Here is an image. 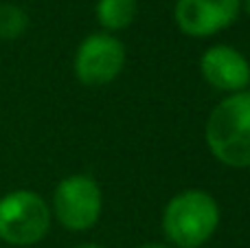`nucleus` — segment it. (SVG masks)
I'll list each match as a JSON object with an SVG mask.
<instances>
[{
    "label": "nucleus",
    "instance_id": "obj_1",
    "mask_svg": "<svg viewBox=\"0 0 250 248\" xmlns=\"http://www.w3.org/2000/svg\"><path fill=\"white\" fill-rule=\"evenodd\" d=\"M207 145L220 163L250 167V92L226 97L207 121Z\"/></svg>",
    "mask_w": 250,
    "mask_h": 248
},
{
    "label": "nucleus",
    "instance_id": "obj_2",
    "mask_svg": "<svg viewBox=\"0 0 250 248\" xmlns=\"http://www.w3.org/2000/svg\"><path fill=\"white\" fill-rule=\"evenodd\" d=\"M220 227V207L211 193L189 189L167 202L163 211V231L180 248H200Z\"/></svg>",
    "mask_w": 250,
    "mask_h": 248
},
{
    "label": "nucleus",
    "instance_id": "obj_3",
    "mask_svg": "<svg viewBox=\"0 0 250 248\" xmlns=\"http://www.w3.org/2000/svg\"><path fill=\"white\" fill-rule=\"evenodd\" d=\"M51 228V209L40 193L16 189L0 198V240L11 246L38 244Z\"/></svg>",
    "mask_w": 250,
    "mask_h": 248
},
{
    "label": "nucleus",
    "instance_id": "obj_4",
    "mask_svg": "<svg viewBox=\"0 0 250 248\" xmlns=\"http://www.w3.org/2000/svg\"><path fill=\"white\" fill-rule=\"evenodd\" d=\"M53 211L68 231H86L101 215V189L92 178L75 174L64 178L53 196Z\"/></svg>",
    "mask_w": 250,
    "mask_h": 248
},
{
    "label": "nucleus",
    "instance_id": "obj_5",
    "mask_svg": "<svg viewBox=\"0 0 250 248\" xmlns=\"http://www.w3.org/2000/svg\"><path fill=\"white\" fill-rule=\"evenodd\" d=\"M125 64V46L110 33H92L75 53V75L86 86H104L119 77Z\"/></svg>",
    "mask_w": 250,
    "mask_h": 248
},
{
    "label": "nucleus",
    "instance_id": "obj_6",
    "mask_svg": "<svg viewBox=\"0 0 250 248\" xmlns=\"http://www.w3.org/2000/svg\"><path fill=\"white\" fill-rule=\"evenodd\" d=\"M242 0H176L178 29L191 38H208L229 29L239 16Z\"/></svg>",
    "mask_w": 250,
    "mask_h": 248
},
{
    "label": "nucleus",
    "instance_id": "obj_7",
    "mask_svg": "<svg viewBox=\"0 0 250 248\" xmlns=\"http://www.w3.org/2000/svg\"><path fill=\"white\" fill-rule=\"evenodd\" d=\"M200 70L213 88L224 92H244L250 83L248 60L229 44H215L200 60Z\"/></svg>",
    "mask_w": 250,
    "mask_h": 248
},
{
    "label": "nucleus",
    "instance_id": "obj_8",
    "mask_svg": "<svg viewBox=\"0 0 250 248\" xmlns=\"http://www.w3.org/2000/svg\"><path fill=\"white\" fill-rule=\"evenodd\" d=\"M138 11L136 0H97V20L105 31H123L134 22Z\"/></svg>",
    "mask_w": 250,
    "mask_h": 248
},
{
    "label": "nucleus",
    "instance_id": "obj_9",
    "mask_svg": "<svg viewBox=\"0 0 250 248\" xmlns=\"http://www.w3.org/2000/svg\"><path fill=\"white\" fill-rule=\"evenodd\" d=\"M29 26V16L22 7L0 2V40H18Z\"/></svg>",
    "mask_w": 250,
    "mask_h": 248
},
{
    "label": "nucleus",
    "instance_id": "obj_10",
    "mask_svg": "<svg viewBox=\"0 0 250 248\" xmlns=\"http://www.w3.org/2000/svg\"><path fill=\"white\" fill-rule=\"evenodd\" d=\"M138 248H169V246L158 244V242H151V244H143V246H138Z\"/></svg>",
    "mask_w": 250,
    "mask_h": 248
},
{
    "label": "nucleus",
    "instance_id": "obj_11",
    "mask_svg": "<svg viewBox=\"0 0 250 248\" xmlns=\"http://www.w3.org/2000/svg\"><path fill=\"white\" fill-rule=\"evenodd\" d=\"M75 248H105V246H99V244H82V246H75Z\"/></svg>",
    "mask_w": 250,
    "mask_h": 248
},
{
    "label": "nucleus",
    "instance_id": "obj_12",
    "mask_svg": "<svg viewBox=\"0 0 250 248\" xmlns=\"http://www.w3.org/2000/svg\"><path fill=\"white\" fill-rule=\"evenodd\" d=\"M244 7H246V11H248V16H250V0H244Z\"/></svg>",
    "mask_w": 250,
    "mask_h": 248
}]
</instances>
